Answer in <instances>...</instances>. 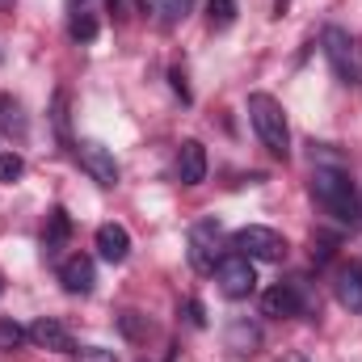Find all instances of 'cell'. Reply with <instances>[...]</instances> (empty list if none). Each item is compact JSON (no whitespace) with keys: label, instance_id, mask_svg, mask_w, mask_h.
<instances>
[{"label":"cell","instance_id":"7c38bea8","mask_svg":"<svg viewBox=\"0 0 362 362\" xmlns=\"http://www.w3.org/2000/svg\"><path fill=\"white\" fill-rule=\"evenodd\" d=\"M177 181L181 185H202L206 181V148L198 139H181L177 148Z\"/></svg>","mask_w":362,"mask_h":362},{"label":"cell","instance_id":"f1b7e54d","mask_svg":"<svg viewBox=\"0 0 362 362\" xmlns=\"http://www.w3.org/2000/svg\"><path fill=\"white\" fill-rule=\"evenodd\" d=\"M0 291H4V282H0Z\"/></svg>","mask_w":362,"mask_h":362},{"label":"cell","instance_id":"d6986e66","mask_svg":"<svg viewBox=\"0 0 362 362\" xmlns=\"http://www.w3.org/2000/svg\"><path fill=\"white\" fill-rule=\"evenodd\" d=\"M68 34H72V42H93V38H97V17H93L89 8L72 13V21H68Z\"/></svg>","mask_w":362,"mask_h":362},{"label":"cell","instance_id":"277c9868","mask_svg":"<svg viewBox=\"0 0 362 362\" xmlns=\"http://www.w3.org/2000/svg\"><path fill=\"white\" fill-rule=\"evenodd\" d=\"M232 249L245 253V257H253V262H282L291 245H286L282 232L262 228V223H249V228H240V232L232 236Z\"/></svg>","mask_w":362,"mask_h":362},{"label":"cell","instance_id":"4316f807","mask_svg":"<svg viewBox=\"0 0 362 362\" xmlns=\"http://www.w3.org/2000/svg\"><path fill=\"white\" fill-rule=\"evenodd\" d=\"M282 362H308L303 354H282Z\"/></svg>","mask_w":362,"mask_h":362},{"label":"cell","instance_id":"ac0fdd59","mask_svg":"<svg viewBox=\"0 0 362 362\" xmlns=\"http://www.w3.org/2000/svg\"><path fill=\"white\" fill-rule=\"evenodd\" d=\"M206 21H211V30H232L236 25V0H206Z\"/></svg>","mask_w":362,"mask_h":362},{"label":"cell","instance_id":"2e32d148","mask_svg":"<svg viewBox=\"0 0 362 362\" xmlns=\"http://www.w3.org/2000/svg\"><path fill=\"white\" fill-rule=\"evenodd\" d=\"M223 341H228L232 354H257V346H262V329L249 325V320H232L228 333H223Z\"/></svg>","mask_w":362,"mask_h":362},{"label":"cell","instance_id":"52a82bcc","mask_svg":"<svg viewBox=\"0 0 362 362\" xmlns=\"http://www.w3.org/2000/svg\"><path fill=\"white\" fill-rule=\"evenodd\" d=\"M72 152H76L81 169H85V173L97 181V185H105V189H114V185H118V160H114V152H110L105 144L85 139V144H76Z\"/></svg>","mask_w":362,"mask_h":362},{"label":"cell","instance_id":"8992f818","mask_svg":"<svg viewBox=\"0 0 362 362\" xmlns=\"http://www.w3.org/2000/svg\"><path fill=\"white\" fill-rule=\"evenodd\" d=\"M219 223L215 219H198L194 228H189V266L198 274H215V266H219Z\"/></svg>","mask_w":362,"mask_h":362},{"label":"cell","instance_id":"4fadbf2b","mask_svg":"<svg viewBox=\"0 0 362 362\" xmlns=\"http://www.w3.org/2000/svg\"><path fill=\"white\" fill-rule=\"evenodd\" d=\"M68 240H72V219H68L64 206H55V211L47 215V228H42V253H47V257H59V253L68 249Z\"/></svg>","mask_w":362,"mask_h":362},{"label":"cell","instance_id":"e0dca14e","mask_svg":"<svg viewBox=\"0 0 362 362\" xmlns=\"http://www.w3.org/2000/svg\"><path fill=\"white\" fill-rule=\"evenodd\" d=\"M152 13H156V21L165 30H173V25H181L194 13V0H152Z\"/></svg>","mask_w":362,"mask_h":362},{"label":"cell","instance_id":"484cf974","mask_svg":"<svg viewBox=\"0 0 362 362\" xmlns=\"http://www.w3.org/2000/svg\"><path fill=\"white\" fill-rule=\"evenodd\" d=\"M169 81H173V93H177L181 101H189V89H185V76H181V68H173V72H169Z\"/></svg>","mask_w":362,"mask_h":362},{"label":"cell","instance_id":"9c48e42d","mask_svg":"<svg viewBox=\"0 0 362 362\" xmlns=\"http://www.w3.org/2000/svg\"><path fill=\"white\" fill-rule=\"evenodd\" d=\"M262 312L274 320H286V316H299L303 312V286L299 282H278L262 295Z\"/></svg>","mask_w":362,"mask_h":362},{"label":"cell","instance_id":"5b68a950","mask_svg":"<svg viewBox=\"0 0 362 362\" xmlns=\"http://www.w3.org/2000/svg\"><path fill=\"white\" fill-rule=\"evenodd\" d=\"M215 282L228 299H249L257 291V270H253V257L245 253H223L219 266H215Z\"/></svg>","mask_w":362,"mask_h":362},{"label":"cell","instance_id":"603a6c76","mask_svg":"<svg viewBox=\"0 0 362 362\" xmlns=\"http://www.w3.org/2000/svg\"><path fill=\"white\" fill-rule=\"evenodd\" d=\"M17 341H25V329H21V325L0 320V346H17Z\"/></svg>","mask_w":362,"mask_h":362},{"label":"cell","instance_id":"9a60e30c","mask_svg":"<svg viewBox=\"0 0 362 362\" xmlns=\"http://www.w3.org/2000/svg\"><path fill=\"white\" fill-rule=\"evenodd\" d=\"M0 131L8 139H25L30 135V122H25V110L13 93H0Z\"/></svg>","mask_w":362,"mask_h":362},{"label":"cell","instance_id":"7a4b0ae2","mask_svg":"<svg viewBox=\"0 0 362 362\" xmlns=\"http://www.w3.org/2000/svg\"><path fill=\"white\" fill-rule=\"evenodd\" d=\"M249 122L257 131V139L266 144V152L286 160L291 156V127H286V114L278 105V97L270 93H249Z\"/></svg>","mask_w":362,"mask_h":362},{"label":"cell","instance_id":"7402d4cb","mask_svg":"<svg viewBox=\"0 0 362 362\" xmlns=\"http://www.w3.org/2000/svg\"><path fill=\"white\" fill-rule=\"evenodd\" d=\"M76 362H118L114 350H105V346H81V350H72Z\"/></svg>","mask_w":362,"mask_h":362},{"label":"cell","instance_id":"ffe728a7","mask_svg":"<svg viewBox=\"0 0 362 362\" xmlns=\"http://www.w3.org/2000/svg\"><path fill=\"white\" fill-rule=\"evenodd\" d=\"M51 118H55L59 139H64V144H72V139H68V93H55V110H51ZM72 148H76V144H72Z\"/></svg>","mask_w":362,"mask_h":362},{"label":"cell","instance_id":"83f0119b","mask_svg":"<svg viewBox=\"0 0 362 362\" xmlns=\"http://www.w3.org/2000/svg\"><path fill=\"white\" fill-rule=\"evenodd\" d=\"M8 4H13V0H0V8H8Z\"/></svg>","mask_w":362,"mask_h":362},{"label":"cell","instance_id":"8fae6325","mask_svg":"<svg viewBox=\"0 0 362 362\" xmlns=\"http://www.w3.org/2000/svg\"><path fill=\"white\" fill-rule=\"evenodd\" d=\"M333 295L346 312H362V262H341L333 274Z\"/></svg>","mask_w":362,"mask_h":362},{"label":"cell","instance_id":"6da1fadb","mask_svg":"<svg viewBox=\"0 0 362 362\" xmlns=\"http://www.w3.org/2000/svg\"><path fill=\"white\" fill-rule=\"evenodd\" d=\"M308 189H312L316 206L325 215H333L337 223H346V228L362 223V198H358V185L350 181V173H341V169H316Z\"/></svg>","mask_w":362,"mask_h":362},{"label":"cell","instance_id":"30bf717a","mask_svg":"<svg viewBox=\"0 0 362 362\" xmlns=\"http://www.w3.org/2000/svg\"><path fill=\"white\" fill-rule=\"evenodd\" d=\"M59 282H64L68 295H89L93 286H97V266H93V257H85V253L64 257V262H59Z\"/></svg>","mask_w":362,"mask_h":362},{"label":"cell","instance_id":"44dd1931","mask_svg":"<svg viewBox=\"0 0 362 362\" xmlns=\"http://www.w3.org/2000/svg\"><path fill=\"white\" fill-rule=\"evenodd\" d=\"M25 173V160L17 152H0V181H17Z\"/></svg>","mask_w":362,"mask_h":362},{"label":"cell","instance_id":"3957f363","mask_svg":"<svg viewBox=\"0 0 362 362\" xmlns=\"http://www.w3.org/2000/svg\"><path fill=\"white\" fill-rule=\"evenodd\" d=\"M325 55L337 72L341 85H362V47L341 30V25H329L325 30Z\"/></svg>","mask_w":362,"mask_h":362},{"label":"cell","instance_id":"d4e9b609","mask_svg":"<svg viewBox=\"0 0 362 362\" xmlns=\"http://www.w3.org/2000/svg\"><path fill=\"white\" fill-rule=\"evenodd\" d=\"M185 316H189V325H194V329H202V325H206V316H202V303H198V299H189V303H185Z\"/></svg>","mask_w":362,"mask_h":362},{"label":"cell","instance_id":"cb8c5ba5","mask_svg":"<svg viewBox=\"0 0 362 362\" xmlns=\"http://www.w3.org/2000/svg\"><path fill=\"white\" fill-rule=\"evenodd\" d=\"M122 333H127L131 341H139V337H144V325H139V312H127V316H122Z\"/></svg>","mask_w":362,"mask_h":362},{"label":"cell","instance_id":"ba28073f","mask_svg":"<svg viewBox=\"0 0 362 362\" xmlns=\"http://www.w3.org/2000/svg\"><path fill=\"white\" fill-rule=\"evenodd\" d=\"M25 337H30L38 350H55V354H68V350H76V346H72V333H68V325H64V320H55V316H38V320L25 329Z\"/></svg>","mask_w":362,"mask_h":362},{"label":"cell","instance_id":"5bb4252c","mask_svg":"<svg viewBox=\"0 0 362 362\" xmlns=\"http://www.w3.org/2000/svg\"><path fill=\"white\" fill-rule=\"evenodd\" d=\"M97 253H101L110 266L127 262V253H131V236H127V228H122V223H101V228H97Z\"/></svg>","mask_w":362,"mask_h":362}]
</instances>
